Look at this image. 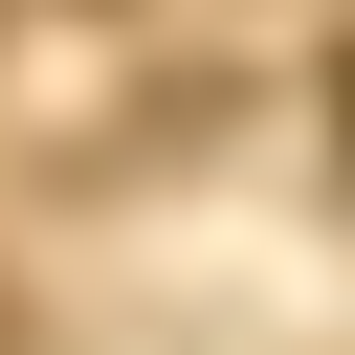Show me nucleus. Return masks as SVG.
Instances as JSON below:
<instances>
[{
	"mask_svg": "<svg viewBox=\"0 0 355 355\" xmlns=\"http://www.w3.org/2000/svg\"><path fill=\"white\" fill-rule=\"evenodd\" d=\"M333 111H355V89H333Z\"/></svg>",
	"mask_w": 355,
	"mask_h": 355,
	"instance_id": "1",
	"label": "nucleus"
}]
</instances>
